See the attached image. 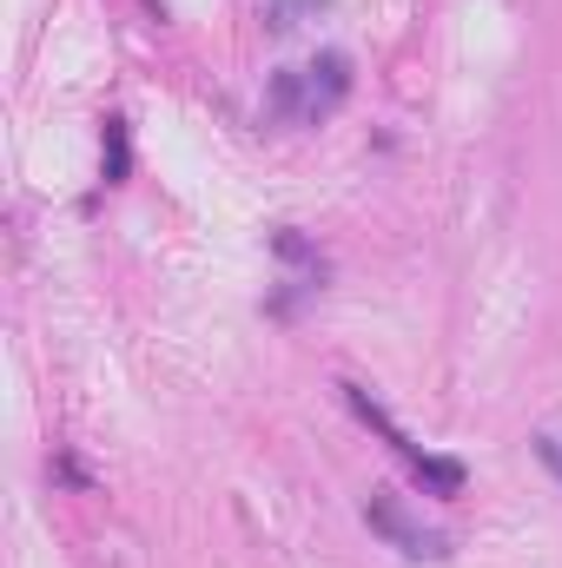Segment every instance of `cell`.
Segmentation results:
<instances>
[{
  "label": "cell",
  "instance_id": "5b68a950",
  "mask_svg": "<svg viewBox=\"0 0 562 568\" xmlns=\"http://www.w3.org/2000/svg\"><path fill=\"white\" fill-rule=\"evenodd\" d=\"M418 483H423V489H436V496H463L470 469H463L456 456H423V463H418Z\"/></svg>",
  "mask_w": 562,
  "mask_h": 568
},
{
  "label": "cell",
  "instance_id": "7a4b0ae2",
  "mask_svg": "<svg viewBox=\"0 0 562 568\" xmlns=\"http://www.w3.org/2000/svg\"><path fill=\"white\" fill-rule=\"evenodd\" d=\"M304 80H311L304 126H311V120H331V113L344 106V93H351V60H344V53H318V60L304 67Z\"/></svg>",
  "mask_w": 562,
  "mask_h": 568
},
{
  "label": "cell",
  "instance_id": "277c9868",
  "mask_svg": "<svg viewBox=\"0 0 562 568\" xmlns=\"http://www.w3.org/2000/svg\"><path fill=\"white\" fill-rule=\"evenodd\" d=\"M100 172H107V185H120V179L133 172V140H127V120H107V133H100Z\"/></svg>",
  "mask_w": 562,
  "mask_h": 568
},
{
  "label": "cell",
  "instance_id": "8992f818",
  "mask_svg": "<svg viewBox=\"0 0 562 568\" xmlns=\"http://www.w3.org/2000/svg\"><path fill=\"white\" fill-rule=\"evenodd\" d=\"M324 7H331V0H272V7H265V27H272V33H291L304 13H324Z\"/></svg>",
  "mask_w": 562,
  "mask_h": 568
},
{
  "label": "cell",
  "instance_id": "3957f363",
  "mask_svg": "<svg viewBox=\"0 0 562 568\" xmlns=\"http://www.w3.org/2000/svg\"><path fill=\"white\" fill-rule=\"evenodd\" d=\"M304 106H311V80H304V67H279V73L265 80V126H291V120H304Z\"/></svg>",
  "mask_w": 562,
  "mask_h": 568
},
{
  "label": "cell",
  "instance_id": "52a82bcc",
  "mask_svg": "<svg viewBox=\"0 0 562 568\" xmlns=\"http://www.w3.org/2000/svg\"><path fill=\"white\" fill-rule=\"evenodd\" d=\"M543 456H550V463L562 469V443H556V436H543Z\"/></svg>",
  "mask_w": 562,
  "mask_h": 568
},
{
  "label": "cell",
  "instance_id": "6da1fadb",
  "mask_svg": "<svg viewBox=\"0 0 562 568\" xmlns=\"http://www.w3.org/2000/svg\"><path fill=\"white\" fill-rule=\"evenodd\" d=\"M364 523H371V536H384V542H391L398 556H411V562H443V556H450V536H443V529H423L391 489H371V496H364Z\"/></svg>",
  "mask_w": 562,
  "mask_h": 568
}]
</instances>
